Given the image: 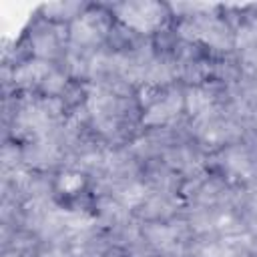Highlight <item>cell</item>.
<instances>
[{
	"mask_svg": "<svg viewBox=\"0 0 257 257\" xmlns=\"http://www.w3.org/2000/svg\"><path fill=\"white\" fill-rule=\"evenodd\" d=\"M112 18L135 34H157L161 32L173 12L169 4L155 0H131L110 6Z\"/></svg>",
	"mask_w": 257,
	"mask_h": 257,
	"instance_id": "1",
	"label": "cell"
},
{
	"mask_svg": "<svg viewBox=\"0 0 257 257\" xmlns=\"http://www.w3.org/2000/svg\"><path fill=\"white\" fill-rule=\"evenodd\" d=\"M92 179L86 171L76 167H62L50 179L52 199L62 209H74L90 197Z\"/></svg>",
	"mask_w": 257,
	"mask_h": 257,
	"instance_id": "2",
	"label": "cell"
},
{
	"mask_svg": "<svg viewBox=\"0 0 257 257\" xmlns=\"http://www.w3.org/2000/svg\"><path fill=\"white\" fill-rule=\"evenodd\" d=\"M0 257H28V255L24 251H20V249H4Z\"/></svg>",
	"mask_w": 257,
	"mask_h": 257,
	"instance_id": "3",
	"label": "cell"
}]
</instances>
